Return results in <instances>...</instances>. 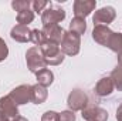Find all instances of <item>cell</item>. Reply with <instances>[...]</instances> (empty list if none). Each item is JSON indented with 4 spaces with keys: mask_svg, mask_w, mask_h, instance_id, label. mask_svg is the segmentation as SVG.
<instances>
[{
    "mask_svg": "<svg viewBox=\"0 0 122 121\" xmlns=\"http://www.w3.org/2000/svg\"><path fill=\"white\" fill-rule=\"evenodd\" d=\"M41 54L46 60V64H51V66H57L62 63L64 60V53L60 50V46L57 43H53V41H44L41 46Z\"/></svg>",
    "mask_w": 122,
    "mask_h": 121,
    "instance_id": "1",
    "label": "cell"
},
{
    "mask_svg": "<svg viewBox=\"0 0 122 121\" xmlns=\"http://www.w3.org/2000/svg\"><path fill=\"white\" fill-rule=\"evenodd\" d=\"M80 44H81V40L78 34L72 31H64V36L61 40V50L64 54L75 56L80 51Z\"/></svg>",
    "mask_w": 122,
    "mask_h": 121,
    "instance_id": "2",
    "label": "cell"
},
{
    "mask_svg": "<svg viewBox=\"0 0 122 121\" xmlns=\"http://www.w3.org/2000/svg\"><path fill=\"white\" fill-rule=\"evenodd\" d=\"M26 60H27V66L33 73H38L41 70L46 68V60L41 54V51H38L37 47H31L26 53Z\"/></svg>",
    "mask_w": 122,
    "mask_h": 121,
    "instance_id": "3",
    "label": "cell"
},
{
    "mask_svg": "<svg viewBox=\"0 0 122 121\" xmlns=\"http://www.w3.org/2000/svg\"><path fill=\"white\" fill-rule=\"evenodd\" d=\"M65 19V10L62 9H53L51 4L41 13V22L44 26H53L58 24Z\"/></svg>",
    "mask_w": 122,
    "mask_h": 121,
    "instance_id": "4",
    "label": "cell"
},
{
    "mask_svg": "<svg viewBox=\"0 0 122 121\" xmlns=\"http://www.w3.org/2000/svg\"><path fill=\"white\" fill-rule=\"evenodd\" d=\"M117 13H115V9L111 7V6H105L99 10L95 11L92 20H94V26H108L109 23L114 22Z\"/></svg>",
    "mask_w": 122,
    "mask_h": 121,
    "instance_id": "5",
    "label": "cell"
},
{
    "mask_svg": "<svg viewBox=\"0 0 122 121\" xmlns=\"http://www.w3.org/2000/svg\"><path fill=\"white\" fill-rule=\"evenodd\" d=\"M0 114L6 118V121L10 120V118H16L19 117V111H17V104L9 97H1L0 98Z\"/></svg>",
    "mask_w": 122,
    "mask_h": 121,
    "instance_id": "6",
    "label": "cell"
},
{
    "mask_svg": "<svg viewBox=\"0 0 122 121\" xmlns=\"http://www.w3.org/2000/svg\"><path fill=\"white\" fill-rule=\"evenodd\" d=\"M97 7L95 0H75L74 1V14L75 17L85 19L88 14H91L94 9Z\"/></svg>",
    "mask_w": 122,
    "mask_h": 121,
    "instance_id": "7",
    "label": "cell"
},
{
    "mask_svg": "<svg viewBox=\"0 0 122 121\" xmlns=\"http://www.w3.org/2000/svg\"><path fill=\"white\" fill-rule=\"evenodd\" d=\"M88 103V97L84 91L81 90H74L70 97H68V105L71 110L77 111V110H84V107Z\"/></svg>",
    "mask_w": 122,
    "mask_h": 121,
    "instance_id": "8",
    "label": "cell"
},
{
    "mask_svg": "<svg viewBox=\"0 0 122 121\" xmlns=\"http://www.w3.org/2000/svg\"><path fill=\"white\" fill-rule=\"evenodd\" d=\"M9 97L16 104H26L29 100H31V87L30 86H20L11 91Z\"/></svg>",
    "mask_w": 122,
    "mask_h": 121,
    "instance_id": "9",
    "label": "cell"
},
{
    "mask_svg": "<svg viewBox=\"0 0 122 121\" xmlns=\"http://www.w3.org/2000/svg\"><path fill=\"white\" fill-rule=\"evenodd\" d=\"M82 118L87 121H107L108 113L99 107H88L82 110Z\"/></svg>",
    "mask_w": 122,
    "mask_h": 121,
    "instance_id": "10",
    "label": "cell"
},
{
    "mask_svg": "<svg viewBox=\"0 0 122 121\" xmlns=\"http://www.w3.org/2000/svg\"><path fill=\"white\" fill-rule=\"evenodd\" d=\"M43 34L46 37L47 41H53V43H61L62 36H64V30L61 29L58 24H53V26H44L43 29Z\"/></svg>",
    "mask_w": 122,
    "mask_h": 121,
    "instance_id": "11",
    "label": "cell"
},
{
    "mask_svg": "<svg viewBox=\"0 0 122 121\" xmlns=\"http://www.w3.org/2000/svg\"><path fill=\"white\" fill-rule=\"evenodd\" d=\"M114 31L109 30L108 26H95L94 27V31H92V37L97 43L102 44V46H107L111 36H112Z\"/></svg>",
    "mask_w": 122,
    "mask_h": 121,
    "instance_id": "12",
    "label": "cell"
},
{
    "mask_svg": "<svg viewBox=\"0 0 122 121\" xmlns=\"http://www.w3.org/2000/svg\"><path fill=\"white\" fill-rule=\"evenodd\" d=\"M30 34H31V30H29L27 26H21V24H17L11 29V38L16 40V41H20V43H26L30 40Z\"/></svg>",
    "mask_w": 122,
    "mask_h": 121,
    "instance_id": "13",
    "label": "cell"
},
{
    "mask_svg": "<svg viewBox=\"0 0 122 121\" xmlns=\"http://www.w3.org/2000/svg\"><path fill=\"white\" fill-rule=\"evenodd\" d=\"M114 90V83H112V80L109 78V77H107V78H101L99 81H98V84H97V87H95V93L98 94V95H109Z\"/></svg>",
    "mask_w": 122,
    "mask_h": 121,
    "instance_id": "14",
    "label": "cell"
},
{
    "mask_svg": "<svg viewBox=\"0 0 122 121\" xmlns=\"http://www.w3.org/2000/svg\"><path fill=\"white\" fill-rule=\"evenodd\" d=\"M47 90H46V87H43V86H40V84H36V86H33L31 87V101L34 103V104H41V103H44L46 100H47Z\"/></svg>",
    "mask_w": 122,
    "mask_h": 121,
    "instance_id": "15",
    "label": "cell"
},
{
    "mask_svg": "<svg viewBox=\"0 0 122 121\" xmlns=\"http://www.w3.org/2000/svg\"><path fill=\"white\" fill-rule=\"evenodd\" d=\"M85 30H87V22H85V19L74 17V19L71 20V23H70V31H72V33L81 36V34L85 33Z\"/></svg>",
    "mask_w": 122,
    "mask_h": 121,
    "instance_id": "16",
    "label": "cell"
},
{
    "mask_svg": "<svg viewBox=\"0 0 122 121\" xmlns=\"http://www.w3.org/2000/svg\"><path fill=\"white\" fill-rule=\"evenodd\" d=\"M53 80H54V76H53V73H51L50 70H47V68H44V70H41V71L37 73V81H38V84L43 86V87H48V86L53 83Z\"/></svg>",
    "mask_w": 122,
    "mask_h": 121,
    "instance_id": "17",
    "label": "cell"
},
{
    "mask_svg": "<svg viewBox=\"0 0 122 121\" xmlns=\"http://www.w3.org/2000/svg\"><path fill=\"white\" fill-rule=\"evenodd\" d=\"M107 46L115 53H122V34L121 33H112Z\"/></svg>",
    "mask_w": 122,
    "mask_h": 121,
    "instance_id": "18",
    "label": "cell"
},
{
    "mask_svg": "<svg viewBox=\"0 0 122 121\" xmlns=\"http://www.w3.org/2000/svg\"><path fill=\"white\" fill-rule=\"evenodd\" d=\"M33 20H34V11L30 10V9L17 13V22H19V24H21V26H27V24L31 23Z\"/></svg>",
    "mask_w": 122,
    "mask_h": 121,
    "instance_id": "19",
    "label": "cell"
},
{
    "mask_svg": "<svg viewBox=\"0 0 122 121\" xmlns=\"http://www.w3.org/2000/svg\"><path fill=\"white\" fill-rule=\"evenodd\" d=\"M111 80H112L114 86H115L118 90H122V66L121 67H117V68L112 71Z\"/></svg>",
    "mask_w": 122,
    "mask_h": 121,
    "instance_id": "20",
    "label": "cell"
},
{
    "mask_svg": "<svg viewBox=\"0 0 122 121\" xmlns=\"http://www.w3.org/2000/svg\"><path fill=\"white\" fill-rule=\"evenodd\" d=\"M31 6V1L30 0H13L11 1V7L16 10V11H23V10H27L30 9Z\"/></svg>",
    "mask_w": 122,
    "mask_h": 121,
    "instance_id": "21",
    "label": "cell"
},
{
    "mask_svg": "<svg viewBox=\"0 0 122 121\" xmlns=\"http://www.w3.org/2000/svg\"><path fill=\"white\" fill-rule=\"evenodd\" d=\"M30 40L36 44V46H41L44 41H46V37L43 34V31L36 29V30H31V34H30Z\"/></svg>",
    "mask_w": 122,
    "mask_h": 121,
    "instance_id": "22",
    "label": "cell"
},
{
    "mask_svg": "<svg viewBox=\"0 0 122 121\" xmlns=\"http://www.w3.org/2000/svg\"><path fill=\"white\" fill-rule=\"evenodd\" d=\"M31 6H33V11H37V13H43L46 10V7L50 6V3L47 0H34L31 1Z\"/></svg>",
    "mask_w": 122,
    "mask_h": 121,
    "instance_id": "23",
    "label": "cell"
},
{
    "mask_svg": "<svg viewBox=\"0 0 122 121\" xmlns=\"http://www.w3.org/2000/svg\"><path fill=\"white\" fill-rule=\"evenodd\" d=\"M58 121H75V114L71 111H62L58 114Z\"/></svg>",
    "mask_w": 122,
    "mask_h": 121,
    "instance_id": "24",
    "label": "cell"
},
{
    "mask_svg": "<svg viewBox=\"0 0 122 121\" xmlns=\"http://www.w3.org/2000/svg\"><path fill=\"white\" fill-rule=\"evenodd\" d=\"M9 54V49H7V44L4 43V40L0 37V61H3Z\"/></svg>",
    "mask_w": 122,
    "mask_h": 121,
    "instance_id": "25",
    "label": "cell"
},
{
    "mask_svg": "<svg viewBox=\"0 0 122 121\" xmlns=\"http://www.w3.org/2000/svg\"><path fill=\"white\" fill-rule=\"evenodd\" d=\"M41 121H58V114L54 113V111H47V113L43 116Z\"/></svg>",
    "mask_w": 122,
    "mask_h": 121,
    "instance_id": "26",
    "label": "cell"
},
{
    "mask_svg": "<svg viewBox=\"0 0 122 121\" xmlns=\"http://www.w3.org/2000/svg\"><path fill=\"white\" fill-rule=\"evenodd\" d=\"M117 120L122 121V104L118 107V111H117Z\"/></svg>",
    "mask_w": 122,
    "mask_h": 121,
    "instance_id": "27",
    "label": "cell"
},
{
    "mask_svg": "<svg viewBox=\"0 0 122 121\" xmlns=\"http://www.w3.org/2000/svg\"><path fill=\"white\" fill-rule=\"evenodd\" d=\"M14 121H27V120H26L24 117H16V118H14Z\"/></svg>",
    "mask_w": 122,
    "mask_h": 121,
    "instance_id": "28",
    "label": "cell"
},
{
    "mask_svg": "<svg viewBox=\"0 0 122 121\" xmlns=\"http://www.w3.org/2000/svg\"><path fill=\"white\" fill-rule=\"evenodd\" d=\"M0 121H6V118H4V117H3L1 114H0Z\"/></svg>",
    "mask_w": 122,
    "mask_h": 121,
    "instance_id": "29",
    "label": "cell"
},
{
    "mask_svg": "<svg viewBox=\"0 0 122 121\" xmlns=\"http://www.w3.org/2000/svg\"><path fill=\"white\" fill-rule=\"evenodd\" d=\"M119 63H121V66H122V53H121V56H119Z\"/></svg>",
    "mask_w": 122,
    "mask_h": 121,
    "instance_id": "30",
    "label": "cell"
}]
</instances>
